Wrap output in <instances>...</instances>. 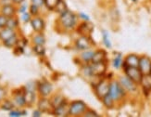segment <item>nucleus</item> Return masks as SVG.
Wrapping results in <instances>:
<instances>
[{
  "mask_svg": "<svg viewBox=\"0 0 151 117\" xmlns=\"http://www.w3.org/2000/svg\"><path fill=\"white\" fill-rule=\"evenodd\" d=\"M78 16L74 12L67 10L60 15L58 22L64 30H73L77 26Z\"/></svg>",
  "mask_w": 151,
  "mask_h": 117,
  "instance_id": "f257e3e1",
  "label": "nucleus"
},
{
  "mask_svg": "<svg viewBox=\"0 0 151 117\" xmlns=\"http://www.w3.org/2000/svg\"><path fill=\"white\" fill-rule=\"evenodd\" d=\"M126 94H127V92L121 86L119 81L118 80H111L110 81L109 95L112 98L115 102L123 100L124 98L126 97Z\"/></svg>",
  "mask_w": 151,
  "mask_h": 117,
  "instance_id": "f03ea898",
  "label": "nucleus"
},
{
  "mask_svg": "<svg viewBox=\"0 0 151 117\" xmlns=\"http://www.w3.org/2000/svg\"><path fill=\"white\" fill-rule=\"evenodd\" d=\"M110 81L111 80H109L108 77H103L94 87H95V94L100 100L105 96H107L109 94Z\"/></svg>",
  "mask_w": 151,
  "mask_h": 117,
  "instance_id": "7ed1b4c3",
  "label": "nucleus"
},
{
  "mask_svg": "<svg viewBox=\"0 0 151 117\" xmlns=\"http://www.w3.org/2000/svg\"><path fill=\"white\" fill-rule=\"evenodd\" d=\"M87 109L86 103L83 100H73L70 103V116H82Z\"/></svg>",
  "mask_w": 151,
  "mask_h": 117,
  "instance_id": "20e7f679",
  "label": "nucleus"
},
{
  "mask_svg": "<svg viewBox=\"0 0 151 117\" xmlns=\"http://www.w3.org/2000/svg\"><path fill=\"white\" fill-rule=\"evenodd\" d=\"M124 74L127 77H129L131 80L134 81L135 84H139L143 74L138 67H133V66H122Z\"/></svg>",
  "mask_w": 151,
  "mask_h": 117,
  "instance_id": "39448f33",
  "label": "nucleus"
},
{
  "mask_svg": "<svg viewBox=\"0 0 151 117\" xmlns=\"http://www.w3.org/2000/svg\"><path fill=\"white\" fill-rule=\"evenodd\" d=\"M119 83L121 84V86L124 88V90L126 91L127 93H134L137 92V89H138V84H135L134 81H132L129 77L126 75H122L119 78Z\"/></svg>",
  "mask_w": 151,
  "mask_h": 117,
  "instance_id": "423d86ee",
  "label": "nucleus"
},
{
  "mask_svg": "<svg viewBox=\"0 0 151 117\" xmlns=\"http://www.w3.org/2000/svg\"><path fill=\"white\" fill-rule=\"evenodd\" d=\"M95 43L92 41V39L90 36L86 35H81L80 37H78L75 41V48L77 50L83 51L86 49H90Z\"/></svg>",
  "mask_w": 151,
  "mask_h": 117,
  "instance_id": "0eeeda50",
  "label": "nucleus"
},
{
  "mask_svg": "<svg viewBox=\"0 0 151 117\" xmlns=\"http://www.w3.org/2000/svg\"><path fill=\"white\" fill-rule=\"evenodd\" d=\"M37 91L41 97L48 98L51 95L52 91H53V86H52L50 82L47 80H43L37 84Z\"/></svg>",
  "mask_w": 151,
  "mask_h": 117,
  "instance_id": "6e6552de",
  "label": "nucleus"
},
{
  "mask_svg": "<svg viewBox=\"0 0 151 117\" xmlns=\"http://www.w3.org/2000/svg\"><path fill=\"white\" fill-rule=\"evenodd\" d=\"M138 68L143 75L151 74V58L146 55L141 56L139 58Z\"/></svg>",
  "mask_w": 151,
  "mask_h": 117,
  "instance_id": "1a4fd4ad",
  "label": "nucleus"
},
{
  "mask_svg": "<svg viewBox=\"0 0 151 117\" xmlns=\"http://www.w3.org/2000/svg\"><path fill=\"white\" fill-rule=\"evenodd\" d=\"M52 113H53L55 116H58V117L70 116V103L66 100L63 103H61L60 106H58L55 109H53Z\"/></svg>",
  "mask_w": 151,
  "mask_h": 117,
  "instance_id": "9d476101",
  "label": "nucleus"
},
{
  "mask_svg": "<svg viewBox=\"0 0 151 117\" xmlns=\"http://www.w3.org/2000/svg\"><path fill=\"white\" fill-rule=\"evenodd\" d=\"M94 31V25L90 22H83L80 25L77 26V32L80 35L91 36L92 32Z\"/></svg>",
  "mask_w": 151,
  "mask_h": 117,
  "instance_id": "9b49d317",
  "label": "nucleus"
},
{
  "mask_svg": "<svg viewBox=\"0 0 151 117\" xmlns=\"http://www.w3.org/2000/svg\"><path fill=\"white\" fill-rule=\"evenodd\" d=\"M30 23H31L32 30H34L35 32H43V31L45 28V21L39 16H35L34 18H32L30 21Z\"/></svg>",
  "mask_w": 151,
  "mask_h": 117,
  "instance_id": "f8f14e48",
  "label": "nucleus"
},
{
  "mask_svg": "<svg viewBox=\"0 0 151 117\" xmlns=\"http://www.w3.org/2000/svg\"><path fill=\"white\" fill-rule=\"evenodd\" d=\"M37 109H39L42 113H52L53 112V107H52L50 100L48 98L41 97L37 103Z\"/></svg>",
  "mask_w": 151,
  "mask_h": 117,
  "instance_id": "ddd939ff",
  "label": "nucleus"
},
{
  "mask_svg": "<svg viewBox=\"0 0 151 117\" xmlns=\"http://www.w3.org/2000/svg\"><path fill=\"white\" fill-rule=\"evenodd\" d=\"M139 56L136 54H129L125 57L123 60L122 66H133V67H138L139 63Z\"/></svg>",
  "mask_w": 151,
  "mask_h": 117,
  "instance_id": "4468645a",
  "label": "nucleus"
},
{
  "mask_svg": "<svg viewBox=\"0 0 151 117\" xmlns=\"http://www.w3.org/2000/svg\"><path fill=\"white\" fill-rule=\"evenodd\" d=\"M23 94H24L25 105L31 107L32 104L35 103V90L24 88Z\"/></svg>",
  "mask_w": 151,
  "mask_h": 117,
  "instance_id": "2eb2a0df",
  "label": "nucleus"
},
{
  "mask_svg": "<svg viewBox=\"0 0 151 117\" xmlns=\"http://www.w3.org/2000/svg\"><path fill=\"white\" fill-rule=\"evenodd\" d=\"M139 84L141 86L145 94H149L151 92V74L143 75Z\"/></svg>",
  "mask_w": 151,
  "mask_h": 117,
  "instance_id": "dca6fc26",
  "label": "nucleus"
},
{
  "mask_svg": "<svg viewBox=\"0 0 151 117\" xmlns=\"http://www.w3.org/2000/svg\"><path fill=\"white\" fill-rule=\"evenodd\" d=\"M0 13L6 16V18L13 17L16 14V8L12 4H8L1 6V9H0Z\"/></svg>",
  "mask_w": 151,
  "mask_h": 117,
  "instance_id": "f3484780",
  "label": "nucleus"
},
{
  "mask_svg": "<svg viewBox=\"0 0 151 117\" xmlns=\"http://www.w3.org/2000/svg\"><path fill=\"white\" fill-rule=\"evenodd\" d=\"M107 61V52L104 49H97L94 52L91 62H101Z\"/></svg>",
  "mask_w": 151,
  "mask_h": 117,
  "instance_id": "a211bd4d",
  "label": "nucleus"
},
{
  "mask_svg": "<svg viewBox=\"0 0 151 117\" xmlns=\"http://www.w3.org/2000/svg\"><path fill=\"white\" fill-rule=\"evenodd\" d=\"M15 35H17L16 31L13 30V29H10L9 27H5V28L0 29V40H1L2 42L8 40L9 38L12 37Z\"/></svg>",
  "mask_w": 151,
  "mask_h": 117,
  "instance_id": "6ab92c4d",
  "label": "nucleus"
},
{
  "mask_svg": "<svg viewBox=\"0 0 151 117\" xmlns=\"http://www.w3.org/2000/svg\"><path fill=\"white\" fill-rule=\"evenodd\" d=\"M23 91L18 90L17 92L14 94V96H13V102H14L15 106H18V107H23V106H25Z\"/></svg>",
  "mask_w": 151,
  "mask_h": 117,
  "instance_id": "aec40b11",
  "label": "nucleus"
},
{
  "mask_svg": "<svg viewBox=\"0 0 151 117\" xmlns=\"http://www.w3.org/2000/svg\"><path fill=\"white\" fill-rule=\"evenodd\" d=\"M94 50L90 49H86L82 51V53L80 54V60L84 63V64H88L92 61V58H93L94 55Z\"/></svg>",
  "mask_w": 151,
  "mask_h": 117,
  "instance_id": "412c9836",
  "label": "nucleus"
},
{
  "mask_svg": "<svg viewBox=\"0 0 151 117\" xmlns=\"http://www.w3.org/2000/svg\"><path fill=\"white\" fill-rule=\"evenodd\" d=\"M49 100H50V103H51L52 107H53V109H55L56 107L60 106L61 103H63L65 100H66V99H65L64 96L61 94H54L49 99Z\"/></svg>",
  "mask_w": 151,
  "mask_h": 117,
  "instance_id": "4be33fe9",
  "label": "nucleus"
},
{
  "mask_svg": "<svg viewBox=\"0 0 151 117\" xmlns=\"http://www.w3.org/2000/svg\"><path fill=\"white\" fill-rule=\"evenodd\" d=\"M123 64V60H122V53H116L113 61H112V65L116 70H119L122 67Z\"/></svg>",
  "mask_w": 151,
  "mask_h": 117,
  "instance_id": "5701e85b",
  "label": "nucleus"
},
{
  "mask_svg": "<svg viewBox=\"0 0 151 117\" xmlns=\"http://www.w3.org/2000/svg\"><path fill=\"white\" fill-rule=\"evenodd\" d=\"M19 39L18 38L17 35H13L12 37L9 38L8 40L4 41V42H3V44L6 46V48H15L16 46L18 45V43H19Z\"/></svg>",
  "mask_w": 151,
  "mask_h": 117,
  "instance_id": "b1692460",
  "label": "nucleus"
},
{
  "mask_svg": "<svg viewBox=\"0 0 151 117\" xmlns=\"http://www.w3.org/2000/svg\"><path fill=\"white\" fill-rule=\"evenodd\" d=\"M32 43L34 45H45V37L42 32H36L32 36Z\"/></svg>",
  "mask_w": 151,
  "mask_h": 117,
  "instance_id": "393cba45",
  "label": "nucleus"
},
{
  "mask_svg": "<svg viewBox=\"0 0 151 117\" xmlns=\"http://www.w3.org/2000/svg\"><path fill=\"white\" fill-rule=\"evenodd\" d=\"M6 27H9L10 29L16 30L19 27V20L15 16L8 18V22H6Z\"/></svg>",
  "mask_w": 151,
  "mask_h": 117,
  "instance_id": "a878e982",
  "label": "nucleus"
},
{
  "mask_svg": "<svg viewBox=\"0 0 151 117\" xmlns=\"http://www.w3.org/2000/svg\"><path fill=\"white\" fill-rule=\"evenodd\" d=\"M102 41H103V44L106 48H112V44H111V41L109 39V35L108 31L106 30H102Z\"/></svg>",
  "mask_w": 151,
  "mask_h": 117,
  "instance_id": "bb28decb",
  "label": "nucleus"
},
{
  "mask_svg": "<svg viewBox=\"0 0 151 117\" xmlns=\"http://www.w3.org/2000/svg\"><path fill=\"white\" fill-rule=\"evenodd\" d=\"M101 101L103 102L104 106L106 108H108V109H112L114 107V105H115V101L113 100V99L109 94L107 96H105L101 100Z\"/></svg>",
  "mask_w": 151,
  "mask_h": 117,
  "instance_id": "cd10ccee",
  "label": "nucleus"
},
{
  "mask_svg": "<svg viewBox=\"0 0 151 117\" xmlns=\"http://www.w3.org/2000/svg\"><path fill=\"white\" fill-rule=\"evenodd\" d=\"M68 9H68V6H67L66 2H65L64 0H60L55 8L54 11H56L57 13H58V14L60 15V14H62V13H64L65 11H67Z\"/></svg>",
  "mask_w": 151,
  "mask_h": 117,
  "instance_id": "c85d7f7f",
  "label": "nucleus"
},
{
  "mask_svg": "<svg viewBox=\"0 0 151 117\" xmlns=\"http://www.w3.org/2000/svg\"><path fill=\"white\" fill-rule=\"evenodd\" d=\"M1 109L4 110H11L15 108V104L14 102H12L11 100H4L1 101Z\"/></svg>",
  "mask_w": 151,
  "mask_h": 117,
  "instance_id": "c756f323",
  "label": "nucleus"
},
{
  "mask_svg": "<svg viewBox=\"0 0 151 117\" xmlns=\"http://www.w3.org/2000/svg\"><path fill=\"white\" fill-rule=\"evenodd\" d=\"M32 50H34L35 53L37 56H45V45H34V48H32Z\"/></svg>",
  "mask_w": 151,
  "mask_h": 117,
  "instance_id": "7c9ffc66",
  "label": "nucleus"
},
{
  "mask_svg": "<svg viewBox=\"0 0 151 117\" xmlns=\"http://www.w3.org/2000/svg\"><path fill=\"white\" fill-rule=\"evenodd\" d=\"M60 0H45L44 1V6L47 8L48 10H54L57 5L58 4Z\"/></svg>",
  "mask_w": 151,
  "mask_h": 117,
  "instance_id": "2f4dec72",
  "label": "nucleus"
},
{
  "mask_svg": "<svg viewBox=\"0 0 151 117\" xmlns=\"http://www.w3.org/2000/svg\"><path fill=\"white\" fill-rule=\"evenodd\" d=\"M10 117H19V116H23L26 115V112L25 110H9V114Z\"/></svg>",
  "mask_w": 151,
  "mask_h": 117,
  "instance_id": "473e14b6",
  "label": "nucleus"
},
{
  "mask_svg": "<svg viewBox=\"0 0 151 117\" xmlns=\"http://www.w3.org/2000/svg\"><path fill=\"white\" fill-rule=\"evenodd\" d=\"M29 13L32 16V17H35V16H38L39 14V8H37L36 6L35 5H32L30 6V8H29Z\"/></svg>",
  "mask_w": 151,
  "mask_h": 117,
  "instance_id": "72a5a7b5",
  "label": "nucleus"
},
{
  "mask_svg": "<svg viewBox=\"0 0 151 117\" xmlns=\"http://www.w3.org/2000/svg\"><path fill=\"white\" fill-rule=\"evenodd\" d=\"M83 116H85V117H98L99 115H98V113L96 112H95L94 110L87 109L84 112V113L83 114Z\"/></svg>",
  "mask_w": 151,
  "mask_h": 117,
  "instance_id": "f704fd0d",
  "label": "nucleus"
},
{
  "mask_svg": "<svg viewBox=\"0 0 151 117\" xmlns=\"http://www.w3.org/2000/svg\"><path fill=\"white\" fill-rule=\"evenodd\" d=\"M31 19H32V15L30 14V13H28L27 11L24 12V13H22V21L24 23L30 22Z\"/></svg>",
  "mask_w": 151,
  "mask_h": 117,
  "instance_id": "c9c22d12",
  "label": "nucleus"
},
{
  "mask_svg": "<svg viewBox=\"0 0 151 117\" xmlns=\"http://www.w3.org/2000/svg\"><path fill=\"white\" fill-rule=\"evenodd\" d=\"M6 22H8V18L0 13V29L6 27Z\"/></svg>",
  "mask_w": 151,
  "mask_h": 117,
  "instance_id": "e433bc0d",
  "label": "nucleus"
},
{
  "mask_svg": "<svg viewBox=\"0 0 151 117\" xmlns=\"http://www.w3.org/2000/svg\"><path fill=\"white\" fill-rule=\"evenodd\" d=\"M78 19L82 20L83 22H90V17H89L87 14H85V13H83V12H79V14H78Z\"/></svg>",
  "mask_w": 151,
  "mask_h": 117,
  "instance_id": "4c0bfd02",
  "label": "nucleus"
},
{
  "mask_svg": "<svg viewBox=\"0 0 151 117\" xmlns=\"http://www.w3.org/2000/svg\"><path fill=\"white\" fill-rule=\"evenodd\" d=\"M44 1H45V0H31V4L35 5V6H37V8L40 9L44 6Z\"/></svg>",
  "mask_w": 151,
  "mask_h": 117,
  "instance_id": "58836bf2",
  "label": "nucleus"
},
{
  "mask_svg": "<svg viewBox=\"0 0 151 117\" xmlns=\"http://www.w3.org/2000/svg\"><path fill=\"white\" fill-rule=\"evenodd\" d=\"M6 96V91L4 87H0V102L5 100V98Z\"/></svg>",
  "mask_w": 151,
  "mask_h": 117,
  "instance_id": "ea45409f",
  "label": "nucleus"
},
{
  "mask_svg": "<svg viewBox=\"0 0 151 117\" xmlns=\"http://www.w3.org/2000/svg\"><path fill=\"white\" fill-rule=\"evenodd\" d=\"M42 112L39 109H37V110H34L32 112V116L34 117H40V116H42Z\"/></svg>",
  "mask_w": 151,
  "mask_h": 117,
  "instance_id": "a19ab883",
  "label": "nucleus"
},
{
  "mask_svg": "<svg viewBox=\"0 0 151 117\" xmlns=\"http://www.w3.org/2000/svg\"><path fill=\"white\" fill-rule=\"evenodd\" d=\"M26 10H27V6H26V5H22L21 8L19 9V12L22 13V14L24 12H26Z\"/></svg>",
  "mask_w": 151,
  "mask_h": 117,
  "instance_id": "79ce46f5",
  "label": "nucleus"
},
{
  "mask_svg": "<svg viewBox=\"0 0 151 117\" xmlns=\"http://www.w3.org/2000/svg\"><path fill=\"white\" fill-rule=\"evenodd\" d=\"M23 1H24V0H12V3L18 4V5H21V4H22Z\"/></svg>",
  "mask_w": 151,
  "mask_h": 117,
  "instance_id": "37998d69",
  "label": "nucleus"
},
{
  "mask_svg": "<svg viewBox=\"0 0 151 117\" xmlns=\"http://www.w3.org/2000/svg\"><path fill=\"white\" fill-rule=\"evenodd\" d=\"M132 1H133V2H136V1H137V0H132Z\"/></svg>",
  "mask_w": 151,
  "mask_h": 117,
  "instance_id": "c03bdc74",
  "label": "nucleus"
},
{
  "mask_svg": "<svg viewBox=\"0 0 151 117\" xmlns=\"http://www.w3.org/2000/svg\"><path fill=\"white\" fill-rule=\"evenodd\" d=\"M0 9H1V6H0Z\"/></svg>",
  "mask_w": 151,
  "mask_h": 117,
  "instance_id": "a18cd8bd",
  "label": "nucleus"
}]
</instances>
